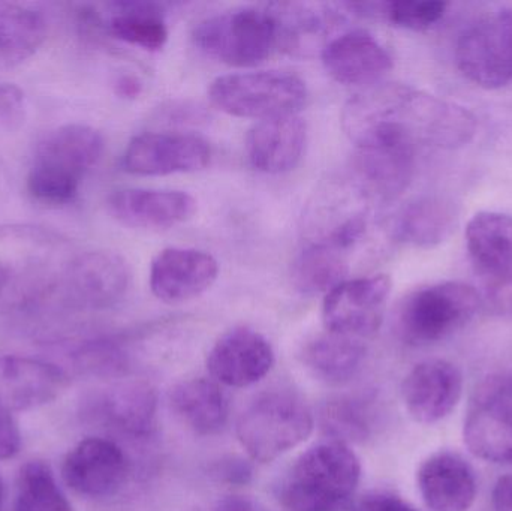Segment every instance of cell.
<instances>
[{
	"label": "cell",
	"mask_w": 512,
	"mask_h": 511,
	"mask_svg": "<svg viewBox=\"0 0 512 511\" xmlns=\"http://www.w3.org/2000/svg\"><path fill=\"white\" fill-rule=\"evenodd\" d=\"M108 29L120 41L147 51L161 50L168 41L167 21L155 3H114Z\"/></svg>",
	"instance_id": "cell-31"
},
{
	"label": "cell",
	"mask_w": 512,
	"mask_h": 511,
	"mask_svg": "<svg viewBox=\"0 0 512 511\" xmlns=\"http://www.w3.org/2000/svg\"><path fill=\"white\" fill-rule=\"evenodd\" d=\"M448 3L445 2H418V0H396V2L379 3L378 17L387 18L390 23L403 29L421 30L430 29L444 18Z\"/></svg>",
	"instance_id": "cell-34"
},
{
	"label": "cell",
	"mask_w": 512,
	"mask_h": 511,
	"mask_svg": "<svg viewBox=\"0 0 512 511\" xmlns=\"http://www.w3.org/2000/svg\"><path fill=\"white\" fill-rule=\"evenodd\" d=\"M68 375L53 363L0 356V408L26 411L53 402L68 386Z\"/></svg>",
	"instance_id": "cell-21"
},
{
	"label": "cell",
	"mask_w": 512,
	"mask_h": 511,
	"mask_svg": "<svg viewBox=\"0 0 512 511\" xmlns=\"http://www.w3.org/2000/svg\"><path fill=\"white\" fill-rule=\"evenodd\" d=\"M354 144L352 176L358 189L370 200H397L414 179L417 141L403 129L376 126Z\"/></svg>",
	"instance_id": "cell-6"
},
{
	"label": "cell",
	"mask_w": 512,
	"mask_h": 511,
	"mask_svg": "<svg viewBox=\"0 0 512 511\" xmlns=\"http://www.w3.org/2000/svg\"><path fill=\"white\" fill-rule=\"evenodd\" d=\"M315 420L309 405L289 390L256 396L237 420L239 443L256 462L276 461L312 434Z\"/></svg>",
	"instance_id": "cell-4"
},
{
	"label": "cell",
	"mask_w": 512,
	"mask_h": 511,
	"mask_svg": "<svg viewBox=\"0 0 512 511\" xmlns=\"http://www.w3.org/2000/svg\"><path fill=\"white\" fill-rule=\"evenodd\" d=\"M3 495H5V489H3L2 479H0V506H2Z\"/></svg>",
	"instance_id": "cell-42"
},
{
	"label": "cell",
	"mask_w": 512,
	"mask_h": 511,
	"mask_svg": "<svg viewBox=\"0 0 512 511\" xmlns=\"http://www.w3.org/2000/svg\"><path fill=\"white\" fill-rule=\"evenodd\" d=\"M218 276V261L207 252L194 248H167L153 258L150 288L162 302H189L210 290Z\"/></svg>",
	"instance_id": "cell-19"
},
{
	"label": "cell",
	"mask_w": 512,
	"mask_h": 511,
	"mask_svg": "<svg viewBox=\"0 0 512 511\" xmlns=\"http://www.w3.org/2000/svg\"><path fill=\"white\" fill-rule=\"evenodd\" d=\"M348 270V251L325 237L298 255L292 266V282L306 296H327L346 281Z\"/></svg>",
	"instance_id": "cell-28"
},
{
	"label": "cell",
	"mask_w": 512,
	"mask_h": 511,
	"mask_svg": "<svg viewBox=\"0 0 512 511\" xmlns=\"http://www.w3.org/2000/svg\"><path fill=\"white\" fill-rule=\"evenodd\" d=\"M108 209L126 227L167 230L189 221L197 212V201L176 189L125 188L108 197Z\"/></svg>",
	"instance_id": "cell-20"
},
{
	"label": "cell",
	"mask_w": 512,
	"mask_h": 511,
	"mask_svg": "<svg viewBox=\"0 0 512 511\" xmlns=\"http://www.w3.org/2000/svg\"><path fill=\"white\" fill-rule=\"evenodd\" d=\"M273 366V347L251 327L228 330L207 356V369L213 380L234 389L254 386L270 374Z\"/></svg>",
	"instance_id": "cell-15"
},
{
	"label": "cell",
	"mask_w": 512,
	"mask_h": 511,
	"mask_svg": "<svg viewBox=\"0 0 512 511\" xmlns=\"http://www.w3.org/2000/svg\"><path fill=\"white\" fill-rule=\"evenodd\" d=\"M361 511H420L403 498L388 492L367 495L361 503Z\"/></svg>",
	"instance_id": "cell-37"
},
{
	"label": "cell",
	"mask_w": 512,
	"mask_h": 511,
	"mask_svg": "<svg viewBox=\"0 0 512 511\" xmlns=\"http://www.w3.org/2000/svg\"><path fill=\"white\" fill-rule=\"evenodd\" d=\"M417 485L432 511H469L477 500L474 468L457 453L439 452L427 458L418 468Z\"/></svg>",
	"instance_id": "cell-23"
},
{
	"label": "cell",
	"mask_w": 512,
	"mask_h": 511,
	"mask_svg": "<svg viewBox=\"0 0 512 511\" xmlns=\"http://www.w3.org/2000/svg\"><path fill=\"white\" fill-rule=\"evenodd\" d=\"M469 260L496 314H512V216L480 212L466 227Z\"/></svg>",
	"instance_id": "cell-9"
},
{
	"label": "cell",
	"mask_w": 512,
	"mask_h": 511,
	"mask_svg": "<svg viewBox=\"0 0 512 511\" xmlns=\"http://www.w3.org/2000/svg\"><path fill=\"white\" fill-rule=\"evenodd\" d=\"M113 86L116 95L123 99L138 98L143 92V81L137 75L128 74V72L117 75Z\"/></svg>",
	"instance_id": "cell-39"
},
{
	"label": "cell",
	"mask_w": 512,
	"mask_h": 511,
	"mask_svg": "<svg viewBox=\"0 0 512 511\" xmlns=\"http://www.w3.org/2000/svg\"><path fill=\"white\" fill-rule=\"evenodd\" d=\"M456 63L469 81L484 89L512 86V9H501L463 30Z\"/></svg>",
	"instance_id": "cell-11"
},
{
	"label": "cell",
	"mask_w": 512,
	"mask_h": 511,
	"mask_svg": "<svg viewBox=\"0 0 512 511\" xmlns=\"http://www.w3.org/2000/svg\"><path fill=\"white\" fill-rule=\"evenodd\" d=\"M47 35L48 20L38 6L0 2V68H12L29 59Z\"/></svg>",
	"instance_id": "cell-26"
},
{
	"label": "cell",
	"mask_w": 512,
	"mask_h": 511,
	"mask_svg": "<svg viewBox=\"0 0 512 511\" xmlns=\"http://www.w3.org/2000/svg\"><path fill=\"white\" fill-rule=\"evenodd\" d=\"M170 407L177 419L200 437H210L228 422V399L215 380L191 378L171 389Z\"/></svg>",
	"instance_id": "cell-25"
},
{
	"label": "cell",
	"mask_w": 512,
	"mask_h": 511,
	"mask_svg": "<svg viewBox=\"0 0 512 511\" xmlns=\"http://www.w3.org/2000/svg\"><path fill=\"white\" fill-rule=\"evenodd\" d=\"M462 395V371L448 360L430 359L418 363L402 384L406 411L421 425H435L450 416Z\"/></svg>",
	"instance_id": "cell-16"
},
{
	"label": "cell",
	"mask_w": 512,
	"mask_h": 511,
	"mask_svg": "<svg viewBox=\"0 0 512 511\" xmlns=\"http://www.w3.org/2000/svg\"><path fill=\"white\" fill-rule=\"evenodd\" d=\"M456 221V210L447 201L421 198L402 210L394 224V236L406 245L433 248L450 237Z\"/></svg>",
	"instance_id": "cell-29"
},
{
	"label": "cell",
	"mask_w": 512,
	"mask_h": 511,
	"mask_svg": "<svg viewBox=\"0 0 512 511\" xmlns=\"http://www.w3.org/2000/svg\"><path fill=\"white\" fill-rule=\"evenodd\" d=\"M156 405V393L149 384H122L101 399V416L113 428L141 437L155 425Z\"/></svg>",
	"instance_id": "cell-30"
},
{
	"label": "cell",
	"mask_w": 512,
	"mask_h": 511,
	"mask_svg": "<svg viewBox=\"0 0 512 511\" xmlns=\"http://www.w3.org/2000/svg\"><path fill=\"white\" fill-rule=\"evenodd\" d=\"M14 511H74L50 465L42 461L27 462L18 474Z\"/></svg>",
	"instance_id": "cell-32"
},
{
	"label": "cell",
	"mask_w": 512,
	"mask_h": 511,
	"mask_svg": "<svg viewBox=\"0 0 512 511\" xmlns=\"http://www.w3.org/2000/svg\"><path fill=\"white\" fill-rule=\"evenodd\" d=\"M201 53L230 66H255L279 45L276 17L270 9L239 8L207 17L194 29Z\"/></svg>",
	"instance_id": "cell-8"
},
{
	"label": "cell",
	"mask_w": 512,
	"mask_h": 511,
	"mask_svg": "<svg viewBox=\"0 0 512 511\" xmlns=\"http://www.w3.org/2000/svg\"><path fill=\"white\" fill-rule=\"evenodd\" d=\"M26 99L23 90L11 83H0V128L14 129L23 122Z\"/></svg>",
	"instance_id": "cell-35"
},
{
	"label": "cell",
	"mask_w": 512,
	"mask_h": 511,
	"mask_svg": "<svg viewBox=\"0 0 512 511\" xmlns=\"http://www.w3.org/2000/svg\"><path fill=\"white\" fill-rule=\"evenodd\" d=\"M209 143L194 134L146 132L129 141L122 167L135 176L194 173L210 162Z\"/></svg>",
	"instance_id": "cell-13"
},
{
	"label": "cell",
	"mask_w": 512,
	"mask_h": 511,
	"mask_svg": "<svg viewBox=\"0 0 512 511\" xmlns=\"http://www.w3.org/2000/svg\"><path fill=\"white\" fill-rule=\"evenodd\" d=\"M322 425L331 440L364 441L370 435V414L363 401L355 398H337L327 402L322 411Z\"/></svg>",
	"instance_id": "cell-33"
},
{
	"label": "cell",
	"mask_w": 512,
	"mask_h": 511,
	"mask_svg": "<svg viewBox=\"0 0 512 511\" xmlns=\"http://www.w3.org/2000/svg\"><path fill=\"white\" fill-rule=\"evenodd\" d=\"M21 449V432L9 411L0 408V461L14 458Z\"/></svg>",
	"instance_id": "cell-36"
},
{
	"label": "cell",
	"mask_w": 512,
	"mask_h": 511,
	"mask_svg": "<svg viewBox=\"0 0 512 511\" xmlns=\"http://www.w3.org/2000/svg\"><path fill=\"white\" fill-rule=\"evenodd\" d=\"M390 293L391 279L387 275L346 279L322 303L325 332L360 341L375 335L384 321Z\"/></svg>",
	"instance_id": "cell-12"
},
{
	"label": "cell",
	"mask_w": 512,
	"mask_h": 511,
	"mask_svg": "<svg viewBox=\"0 0 512 511\" xmlns=\"http://www.w3.org/2000/svg\"><path fill=\"white\" fill-rule=\"evenodd\" d=\"M306 141V122L298 114H288L255 123L246 137V153L255 170L282 174L297 167Z\"/></svg>",
	"instance_id": "cell-24"
},
{
	"label": "cell",
	"mask_w": 512,
	"mask_h": 511,
	"mask_svg": "<svg viewBox=\"0 0 512 511\" xmlns=\"http://www.w3.org/2000/svg\"><path fill=\"white\" fill-rule=\"evenodd\" d=\"M209 98L228 116L265 120L298 114L307 101L303 78L288 71L240 72L212 81Z\"/></svg>",
	"instance_id": "cell-7"
},
{
	"label": "cell",
	"mask_w": 512,
	"mask_h": 511,
	"mask_svg": "<svg viewBox=\"0 0 512 511\" xmlns=\"http://www.w3.org/2000/svg\"><path fill=\"white\" fill-rule=\"evenodd\" d=\"M363 341L325 332L304 344L301 360L318 380L328 384L351 381L364 362Z\"/></svg>",
	"instance_id": "cell-27"
},
{
	"label": "cell",
	"mask_w": 512,
	"mask_h": 511,
	"mask_svg": "<svg viewBox=\"0 0 512 511\" xmlns=\"http://www.w3.org/2000/svg\"><path fill=\"white\" fill-rule=\"evenodd\" d=\"M215 511H254V504L243 495H228L216 504Z\"/></svg>",
	"instance_id": "cell-41"
},
{
	"label": "cell",
	"mask_w": 512,
	"mask_h": 511,
	"mask_svg": "<svg viewBox=\"0 0 512 511\" xmlns=\"http://www.w3.org/2000/svg\"><path fill=\"white\" fill-rule=\"evenodd\" d=\"M62 246L38 227H0V305L18 306L44 296L62 279Z\"/></svg>",
	"instance_id": "cell-3"
},
{
	"label": "cell",
	"mask_w": 512,
	"mask_h": 511,
	"mask_svg": "<svg viewBox=\"0 0 512 511\" xmlns=\"http://www.w3.org/2000/svg\"><path fill=\"white\" fill-rule=\"evenodd\" d=\"M215 474L230 485H246L251 480L252 470L242 459H228L216 467Z\"/></svg>",
	"instance_id": "cell-38"
},
{
	"label": "cell",
	"mask_w": 512,
	"mask_h": 511,
	"mask_svg": "<svg viewBox=\"0 0 512 511\" xmlns=\"http://www.w3.org/2000/svg\"><path fill=\"white\" fill-rule=\"evenodd\" d=\"M361 462L349 444L322 441L301 453L279 486L289 511H336L358 488Z\"/></svg>",
	"instance_id": "cell-2"
},
{
	"label": "cell",
	"mask_w": 512,
	"mask_h": 511,
	"mask_svg": "<svg viewBox=\"0 0 512 511\" xmlns=\"http://www.w3.org/2000/svg\"><path fill=\"white\" fill-rule=\"evenodd\" d=\"M325 71L345 86H375L393 68L387 48L364 30L331 39L321 51Z\"/></svg>",
	"instance_id": "cell-22"
},
{
	"label": "cell",
	"mask_w": 512,
	"mask_h": 511,
	"mask_svg": "<svg viewBox=\"0 0 512 511\" xmlns=\"http://www.w3.org/2000/svg\"><path fill=\"white\" fill-rule=\"evenodd\" d=\"M60 282L74 302L87 308H108L125 297L131 270L116 252H86L66 264Z\"/></svg>",
	"instance_id": "cell-17"
},
{
	"label": "cell",
	"mask_w": 512,
	"mask_h": 511,
	"mask_svg": "<svg viewBox=\"0 0 512 511\" xmlns=\"http://www.w3.org/2000/svg\"><path fill=\"white\" fill-rule=\"evenodd\" d=\"M463 437L477 458L512 465V372L490 375L477 387L469 402Z\"/></svg>",
	"instance_id": "cell-10"
},
{
	"label": "cell",
	"mask_w": 512,
	"mask_h": 511,
	"mask_svg": "<svg viewBox=\"0 0 512 511\" xmlns=\"http://www.w3.org/2000/svg\"><path fill=\"white\" fill-rule=\"evenodd\" d=\"M405 108L409 129L418 144L457 149L477 134V119L468 108L438 96L406 86Z\"/></svg>",
	"instance_id": "cell-18"
},
{
	"label": "cell",
	"mask_w": 512,
	"mask_h": 511,
	"mask_svg": "<svg viewBox=\"0 0 512 511\" xmlns=\"http://www.w3.org/2000/svg\"><path fill=\"white\" fill-rule=\"evenodd\" d=\"M129 462L123 450L107 438L80 441L66 455L62 477L66 485L87 498H108L125 486Z\"/></svg>",
	"instance_id": "cell-14"
},
{
	"label": "cell",
	"mask_w": 512,
	"mask_h": 511,
	"mask_svg": "<svg viewBox=\"0 0 512 511\" xmlns=\"http://www.w3.org/2000/svg\"><path fill=\"white\" fill-rule=\"evenodd\" d=\"M104 147L101 132L81 123L47 132L36 144L27 191L41 203H71L86 174L102 158Z\"/></svg>",
	"instance_id": "cell-1"
},
{
	"label": "cell",
	"mask_w": 512,
	"mask_h": 511,
	"mask_svg": "<svg viewBox=\"0 0 512 511\" xmlns=\"http://www.w3.org/2000/svg\"><path fill=\"white\" fill-rule=\"evenodd\" d=\"M481 306V297L463 282H439L415 290L400 303L396 332L405 344H438L468 326Z\"/></svg>",
	"instance_id": "cell-5"
},
{
	"label": "cell",
	"mask_w": 512,
	"mask_h": 511,
	"mask_svg": "<svg viewBox=\"0 0 512 511\" xmlns=\"http://www.w3.org/2000/svg\"><path fill=\"white\" fill-rule=\"evenodd\" d=\"M493 509L512 511V474L501 477L493 489Z\"/></svg>",
	"instance_id": "cell-40"
}]
</instances>
